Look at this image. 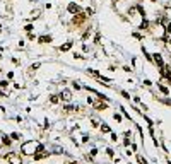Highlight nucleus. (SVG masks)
<instances>
[{
  "label": "nucleus",
  "mask_w": 171,
  "mask_h": 164,
  "mask_svg": "<svg viewBox=\"0 0 171 164\" xmlns=\"http://www.w3.org/2000/svg\"><path fill=\"white\" fill-rule=\"evenodd\" d=\"M46 156H48V152H45V149H41V150H38V154H34V159L40 161V159H43V157H46Z\"/></svg>",
  "instance_id": "0eeeda50"
},
{
  "label": "nucleus",
  "mask_w": 171,
  "mask_h": 164,
  "mask_svg": "<svg viewBox=\"0 0 171 164\" xmlns=\"http://www.w3.org/2000/svg\"><path fill=\"white\" fill-rule=\"evenodd\" d=\"M92 104H94L96 109H104L106 108V102H103V101H96V102H92Z\"/></svg>",
  "instance_id": "6e6552de"
},
{
  "label": "nucleus",
  "mask_w": 171,
  "mask_h": 164,
  "mask_svg": "<svg viewBox=\"0 0 171 164\" xmlns=\"http://www.w3.org/2000/svg\"><path fill=\"white\" fill-rule=\"evenodd\" d=\"M166 15L171 19V7H166Z\"/></svg>",
  "instance_id": "4be33fe9"
},
{
  "label": "nucleus",
  "mask_w": 171,
  "mask_h": 164,
  "mask_svg": "<svg viewBox=\"0 0 171 164\" xmlns=\"http://www.w3.org/2000/svg\"><path fill=\"white\" fill-rule=\"evenodd\" d=\"M72 48V41H68V43H65L63 46H60V51H68Z\"/></svg>",
  "instance_id": "9b49d317"
},
{
  "label": "nucleus",
  "mask_w": 171,
  "mask_h": 164,
  "mask_svg": "<svg viewBox=\"0 0 171 164\" xmlns=\"http://www.w3.org/2000/svg\"><path fill=\"white\" fill-rule=\"evenodd\" d=\"M137 161H139L140 164H147V163H145V159H144L142 156H137Z\"/></svg>",
  "instance_id": "6ab92c4d"
},
{
  "label": "nucleus",
  "mask_w": 171,
  "mask_h": 164,
  "mask_svg": "<svg viewBox=\"0 0 171 164\" xmlns=\"http://www.w3.org/2000/svg\"><path fill=\"white\" fill-rule=\"evenodd\" d=\"M86 19H87V15H86V14L77 12V14H74V17H72V22H70V26H72V27H79V26H82V24L86 22Z\"/></svg>",
  "instance_id": "f03ea898"
},
{
  "label": "nucleus",
  "mask_w": 171,
  "mask_h": 164,
  "mask_svg": "<svg viewBox=\"0 0 171 164\" xmlns=\"http://www.w3.org/2000/svg\"><path fill=\"white\" fill-rule=\"evenodd\" d=\"M38 67H40V63H34V65H31V68H29V70H36Z\"/></svg>",
  "instance_id": "b1692460"
},
{
  "label": "nucleus",
  "mask_w": 171,
  "mask_h": 164,
  "mask_svg": "<svg viewBox=\"0 0 171 164\" xmlns=\"http://www.w3.org/2000/svg\"><path fill=\"white\" fill-rule=\"evenodd\" d=\"M0 164H9V161H7V157H2V159H0Z\"/></svg>",
  "instance_id": "5701e85b"
},
{
  "label": "nucleus",
  "mask_w": 171,
  "mask_h": 164,
  "mask_svg": "<svg viewBox=\"0 0 171 164\" xmlns=\"http://www.w3.org/2000/svg\"><path fill=\"white\" fill-rule=\"evenodd\" d=\"M152 56H154V58H152V60H154V63H156V65H159V67L163 68V67H164V63H163V58H161V55H159V53H154Z\"/></svg>",
  "instance_id": "423d86ee"
},
{
  "label": "nucleus",
  "mask_w": 171,
  "mask_h": 164,
  "mask_svg": "<svg viewBox=\"0 0 171 164\" xmlns=\"http://www.w3.org/2000/svg\"><path fill=\"white\" fill-rule=\"evenodd\" d=\"M50 101L53 102V104H57V102L60 101V99H58V96H50Z\"/></svg>",
  "instance_id": "ddd939ff"
},
{
  "label": "nucleus",
  "mask_w": 171,
  "mask_h": 164,
  "mask_svg": "<svg viewBox=\"0 0 171 164\" xmlns=\"http://www.w3.org/2000/svg\"><path fill=\"white\" fill-rule=\"evenodd\" d=\"M7 86H9V82H7V81H2V82H0V87H2V89H7Z\"/></svg>",
  "instance_id": "a211bd4d"
},
{
  "label": "nucleus",
  "mask_w": 171,
  "mask_h": 164,
  "mask_svg": "<svg viewBox=\"0 0 171 164\" xmlns=\"http://www.w3.org/2000/svg\"><path fill=\"white\" fill-rule=\"evenodd\" d=\"M168 43H170V45H168V46H170V50H171V40H170V41H168Z\"/></svg>",
  "instance_id": "c85d7f7f"
},
{
  "label": "nucleus",
  "mask_w": 171,
  "mask_h": 164,
  "mask_svg": "<svg viewBox=\"0 0 171 164\" xmlns=\"http://www.w3.org/2000/svg\"><path fill=\"white\" fill-rule=\"evenodd\" d=\"M27 38H29V40L33 41V40H34V34H33V33H27Z\"/></svg>",
  "instance_id": "a878e982"
},
{
  "label": "nucleus",
  "mask_w": 171,
  "mask_h": 164,
  "mask_svg": "<svg viewBox=\"0 0 171 164\" xmlns=\"http://www.w3.org/2000/svg\"><path fill=\"white\" fill-rule=\"evenodd\" d=\"M40 14H41V10H38V9H36V10H33V12H31V15H29V19H31V20L38 19V17H40Z\"/></svg>",
  "instance_id": "1a4fd4ad"
},
{
  "label": "nucleus",
  "mask_w": 171,
  "mask_h": 164,
  "mask_svg": "<svg viewBox=\"0 0 171 164\" xmlns=\"http://www.w3.org/2000/svg\"><path fill=\"white\" fill-rule=\"evenodd\" d=\"M43 149V145L38 142H34V140H29V142H24L22 145H21V150L24 152V154H27V156H31V154H34V150H41Z\"/></svg>",
  "instance_id": "f257e3e1"
},
{
  "label": "nucleus",
  "mask_w": 171,
  "mask_h": 164,
  "mask_svg": "<svg viewBox=\"0 0 171 164\" xmlns=\"http://www.w3.org/2000/svg\"><path fill=\"white\" fill-rule=\"evenodd\" d=\"M38 41H40V43H43V45H45V43H50V41H51V36H40V38H38Z\"/></svg>",
  "instance_id": "9d476101"
},
{
  "label": "nucleus",
  "mask_w": 171,
  "mask_h": 164,
  "mask_svg": "<svg viewBox=\"0 0 171 164\" xmlns=\"http://www.w3.org/2000/svg\"><path fill=\"white\" fill-rule=\"evenodd\" d=\"M7 161L9 164H22V159L17 152H10V154H7Z\"/></svg>",
  "instance_id": "7ed1b4c3"
},
{
  "label": "nucleus",
  "mask_w": 171,
  "mask_h": 164,
  "mask_svg": "<svg viewBox=\"0 0 171 164\" xmlns=\"http://www.w3.org/2000/svg\"><path fill=\"white\" fill-rule=\"evenodd\" d=\"M4 144H7V145H9V144H10V140H9V138H7L5 135H4Z\"/></svg>",
  "instance_id": "bb28decb"
},
{
  "label": "nucleus",
  "mask_w": 171,
  "mask_h": 164,
  "mask_svg": "<svg viewBox=\"0 0 171 164\" xmlns=\"http://www.w3.org/2000/svg\"><path fill=\"white\" fill-rule=\"evenodd\" d=\"M101 130L104 132V133H108V132H109V127H108V125H104V123H103V125H101Z\"/></svg>",
  "instance_id": "dca6fc26"
},
{
  "label": "nucleus",
  "mask_w": 171,
  "mask_h": 164,
  "mask_svg": "<svg viewBox=\"0 0 171 164\" xmlns=\"http://www.w3.org/2000/svg\"><path fill=\"white\" fill-rule=\"evenodd\" d=\"M67 10L70 14H72V15H74V14H77V12H81V7L77 5V4H74V2H70V4H68L67 5Z\"/></svg>",
  "instance_id": "20e7f679"
},
{
  "label": "nucleus",
  "mask_w": 171,
  "mask_h": 164,
  "mask_svg": "<svg viewBox=\"0 0 171 164\" xmlns=\"http://www.w3.org/2000/svg\"><path fill=\"white\" fill-rule=\"evenodd\" d=\"M0 58H2V55H0Z\"/></svg>",
  "instance_id": "7c9ffc66"
},
{
  "label": "nucleus",
  "mask_w": 171,
  "mask_h": 164,
  "mask_svg": "<svg viewBox=\"0 0 171 164\" xmlns=\"http://www.w3.org/2000/svg\"><path fill=\"white\" fill-rule=\"evenodd\" d=\"M96 45H99V41H101V34H99V33H98V34H96Z\"/></svg>",
  "instance_id": "412c9836"
},
{
  "label": "nucleus",
  "mask_w": 171,
  "mask_h": 164,
  "mask_svg": "<svg viewBox=\"0 0 171 164\" xmlns=\"http://www.w3.org/2000/svg\"><path fill=\"white\" fill-rule=\"evenodd\" d=\"M157 87L161 89V92H163V94H166V96L170 94V91H168V87H164L163 84H157Z\"/></svg>",
  "instance_id": "f8f14e48"
},
{
  "label": "nucleus",
  "mask_w": 171,
  "mask_h": 164,
  "mask_svg": "<svg viewBox=\"0 0 171 164\" xmlns=\"http://www.w3.org/2000/svg\"><path fill=\"white\" fill-rule=\"evenodd\" d=\"M147 27H149V22L144 19V20H142V24H140V29H147Z\"/></svg>",
  "instance_id": "4468645a"
},
{
  "label": "nucleus",
  "mask_w": 171,
  "mask_h": 164,
  "mask_svg": "<svg viewBox=\"0 0 171 164\" xmlns=\"http://www.w3.org/2000/svg\"><path fill=\"white\" fill-rule=\"evenodd\" d=\"M60 97L63 99V101H70V99H72V92H70L68 89H63V91H62V94H60Z\"/></svg>",
  "instance_id": "39448f33"
},
{
  "label": "nucleus",
  "mask_w": 171,
  "mask_h": 164,
  "mask_svg": "<svg viewBox=\"0 0 171 164\" xmlns=\"http://www.w3.org/2000/svg\"><path fill=\"white\" fill-rule=\"evenodd\" d=\"M24 31H26V33H33V26H31V24H27V26L24 27Z\"/></svg>",
  "instance_id": "f3484780"
},
{
  "label": "nucleus",
  "mask_w": 171,
  "mask_h": 164,
  "mask_svg": "<svg viewBox=\"0 0 171 164\" xmlns=\"http://www.w3.org/2000/svg\"><path fill=\"white\" fill-rule=\"evenodd\" d=\"M92 14H94V9L87 7V9H86V15H92Z\"/></svg>",
  "instance_id": "2eb2a0df"
},
{
  "label": "nucleus",
  "mask_w": 171,
  "mask_h": 164,
  "mask_svg": "<svg viewBox=\"0 0 171 164\" xmlns=\"http://www.w3.org/2000/svg\"><path fill=\"white\" fill-rule=\"evenodd\" d=\"M170 81H171V75H170Z\"/></svg>",
  "instance_id": "c756f323"
},
{
  "label": "nucleus",
  "mask_w": 171,
  "mask_h": 164,
  "mask_svg": "<svg viewBox=\"0 0 171 164\" xmlns=\"http://www.w3.org/2000/svg\"><path fill=\"white\" fill-rule=\"evenodd\" d=\"M91 123H92V127H98V125H99V122H98L96 118H91Z\"/></svg>",
  "instance_id": "aec40b11"
},
{
  "label": "nucleus",
  "mask_w": 171,
  "mask_h": 164,
  "mask_svg": "<svg viewBox=\"0 0 171 164\" xmlns=\"http://www.w3.org/2000/svg\"><path fill=\"white\" fill-rule=\"evenodd\" d=\"M14 138V140H19V133H12V135H10Z\"/></svg>",
  "instance_id": "393cba45"
},
{
  "label": "nucleus",
  "mask_w": 171,
  "mask_h": 164,
  "mask_svg": "<svg viewBox=\"0 0 171 164\" xmlns=\"http://www.w3.org/2000/svg\"><path fill=\"white\" fill-rule=\"evenodd\" d=\"M65 164H79V163H77V161H67Z\"/></svg>",
  "instance_id": "cd10ccee"
}]
</instances>
